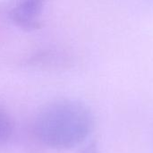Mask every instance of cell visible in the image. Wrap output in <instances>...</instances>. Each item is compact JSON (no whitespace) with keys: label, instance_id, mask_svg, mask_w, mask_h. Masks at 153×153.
I'll list each match as a JSON object with an SVG mask.
<instances>
[{"label":"cell","instance_id":"obj_1","mask_svg":"<svg viewBox=\"0 0 153 153\" xmlns=\"http://www.w3.org/2000/svg\"><path fill=\"white\" fill-rule=\"evenodd\" d=\"M94 116L84 103L62 99L43 106L35 115L32 132L43 145L54 150H70L83 142L94 129Z\"/></svg>","mask_w":153,"mask_h":153},{"label":"cell","instance_id":"obj_2","mask_svg":"<svg viewBox=\"0 0 153 153\" xmlns=\"http://www.w3.org/2000/svg\"><path fill=\"white\" fill-rule=\"evenodd\" d=\"M43 4V0H21L11 11V20L20 28L38 29Z\"/></svg>","mask_w":153,"mask_h":153},{"label":"cell","instance_id":"obj_3","mask_svg":"<svg viewBox=\"0 0 153 153\" xmlns=\"http://www.w3.org/2000/svg\"><path fill=\"white\" fill-rule=\"evenodd\" d=\"M13 134V124L9 115L0 108V145L7 143Z\"/></svg>","mask_w":153,"mask_h":153},{"label":"cell","instance_id":"obj_4","mask_svg":"<svg viewBox=\"0 0 153 153\" xmlns=\"http://www.w3.org/2000/svg\"><path fill=\"white\" fill-rule=\"evenodd\" d=\"M80 153H99V147L97 143L91 142L82 147L80 151Z\"/></svg>","mask_w":153,"mask_h":153}]
</instances>
